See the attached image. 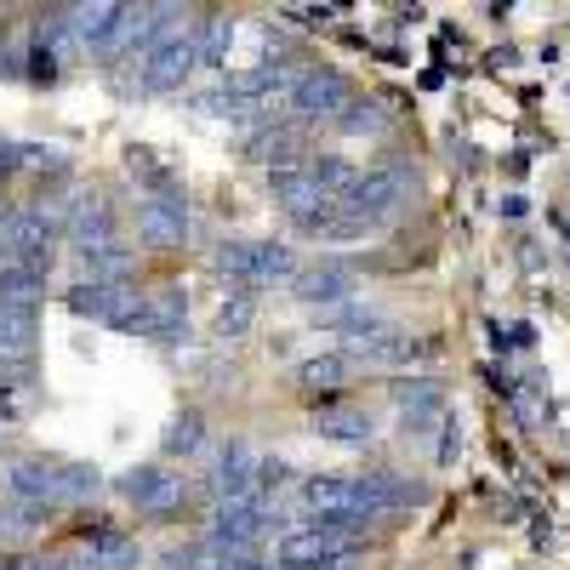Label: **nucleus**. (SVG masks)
Listing matches in <instances>:
<instances>
[{
	"mask_svg": "<svg viewBox=\"0 0 570 570\" xmlns=\"http://www.w3.org/2000/svg\"><path fill=\"white\" fill-rule=\"evenodd\" d=\"M411 188H416V171H411L405 160H389V166L365 171L348 195H343V217L371 228V223H383L400 200H411Z\"/></svg>",
	"mask_w": 570,
	"mask_h": 570,
	"instance_id": "nucleus-1",
	"label": "nucleus"
},
{
	"mask_svg": "<svg viewBox=\"0 0 570 570\" xmlns=\"http://www.w3.org/2000/svg\"><path fill=\"white\" fill-rule=\"evenodd\" d=\"M354 553L360 548H354L348 525H308V531H292L274 548V564H285V570H343Z\"/></svg>",
	"mask_w": 570,
	"mask_h": 570,
	"instance_id": "nucleus-2",
	"label": "nucleus"
},
{
	"mask_svg": "<svg viewBox=\"0 0 570 570\" xmlns=\"http://www.w3.org/2000/svg\"><path fill=\"white\" fill-rule=\"evenodd\" d=\"M195 69H200V35L195 29H171L149 52V63L137 69V80H142V91H177Z\"/></svg>",
	"mask_w": 570,
	"mask_h": 570,
	"instance_id": "nucleus-3",
	"label": "nucleus"
},
{
	"mask_svg": "<svg viewBox=\"0 0 570 570\" xmlns=\"http://www.w3.org/2000/svg\"><path fill=\"white\" fill-rule=\"evenodd\" d=\"M115 485H120L126 502H137L142 513H155V519L183 513V502H188V473H171V468H131V473H120Z\"/></svg>",
	"mask_w": 570,
	"mask_h": 570,
	"instance_id": "nucleus-4",
	"label": "nucleus"
},
{
	"mask_svg": "<svg viewBox=\"0 0 570 570\" xmlns=\"http://www.w3.org/2000/svg\"><path fill=\"white\" fill-rule=\"evenodd\" d=\"M268 531V497H240V502H217L212 508V531L206 542L223 553H246Z\"/></svg>",
	"mask_w": 570,
	"mask_h": 570,
	"instance_id": "nucleus-5",
	"label": "nucleus"
},
{
	"mask_svg": "<svg viewBox=\"0 0 570 570\" xmlns=\"http://www.w3.org/2000/svg\"><path fill=\"white\" fill-rule=\"evenodd\" d=\"M137 234H142V246H155V252H177L188 240V200L177 188H155V195L137 206Z\"/></svg>",
	"mask_w": 570,
	"mask_h": 570,
	"instance_id": "nucleus-6",
	"label": "nucleus"
},
{
	"mask_svg": "<svg viewBox=\"0 0 570 570\" xmlns=\"http://www.w3.org/2000/svg\"><path fill=\"white\" fill-rule=\"evenodd\" d=\"M348 104H354V86L337 69H308L297 80V91H292V115L297 120H337Z\"/></svg>",
	"mask_w": 570,
	"mask_h": 570,
	"instance_id": "nucleus-7",
	"label": "nucleus"
},
{
	"mask_svg": "<svg viewBox=\"0 0 570 570\" xmlns=\"http://www.w3.org/2000/svg\"><path fill=\"white\" fill-rule=\"evenodd\" d=\"M63 234H69V246H75L80 257L120 246V240H115V206H109L104 195H75V200H69V223H63Z\"/></svg>",
	"mask_w": 570,
	"mask_h": 570,
	"instance_id": "nucleus-8",
	"label": "nucleus"
},
{
	"mask_svg": "<svg viewBox=\"0 0 570 570\" xmlns=\"http://www.w3.org/2000/svg\"><path fill=\"white\" fill-rule=\"evenodd\" d=\"M0 485H7L12 502H40V508H52L58 502V462H46V456H18L0 468Z\"/></svg>",
	"mask_w": 570,
	"mask_h": 570,
	"instance_id": "nucleus-9",
	"label": "nucleus"
},
{
	"mask_svg": "<svg viewBox=\"0 0 570 570\" xmlns=\"http://www.w3.org/2000/svg\"><path fill=\"white\" fill-rule=\"evenodd\" d=\"M183 320H188V297H183V285H155V292H142L137 337L171 343V337H183Z\"/></svg>",
	"mask_w": 570,
	"mask_h": 570,
	"instance_id": "nucleus-10",
	"label": "nucleus"
},
{
	"mask_svg": "<svg viewBox=\"0 0 570 570\" xmlns=\"http://www.w3.org/2000/svg\"><path fill=\"white\" fill-rule=\"evenodd\" d=\"M314 434L320 440H337V445H371L376 440V422L354 405H320L314 411Z\"/></svg>",
	"mask_w": 570,
	"mask_h": 570,
	"instance_id": "nucleus-11",
	"label": "nucleus"
},
{
	"mask_svg": "<svg viewBox=\"0 0 570 570\" xmlns=\"http://www.w3.org/2000/svg\"><path fill=\"white\" fill-rule=\"evenodd\" d=\"M394 405L411 416L416 434H428V422L445 416V394H440V383H428V376H405V383H394Z\"/></svg>",
	"mask_w": 570,
	"mask_h": 570,
	"instance_id": "nucleus-12",
	"label": "nucleus"
},
{
	"mask_svg": "<svg viewBox=\"0 0 570 570\" xmlns=\"http://www.w3.org/2000/svg\"><path fill=\"white\" fill-rule=\"evenodd\" d=\"M292 285H297L303 303H348V297H354V274H348L343 263H314V268H303Z\"/></svg>",
	"mask_w": 570,
	"mask_h": 570,
	"instance_id": "nucleus-13",
	"label": "nucleus"
},
{
	"mask_svg": "<svg viewBox=\"0 0 570 570\" xmlns=\"http://www.w3.org/2000/svg\"><path fill=\"white\" fill-rule=\"evenodd\" d=\"M120 18H126L120 0H91V7H69V35L104 52V40L120 29Z\"/></svg>",
	"mask_w": 570,
	"mask_h": 570,
	"instance_id": "nucleus-14",
	"label": "nucleus"
},
{
	"mask_svg": "<svg viewBox=\"0 0 570 570\" xmlns=\"http://www.w3.org/2000/svg\"><path fill=\"white\" fill-rule=\"evenodd\" d=\"M246 160H257V166H268V171H285V166H303L297 160V131L292 126H263V131H252V142H246Z\"/></svg>",
	"mask_w": 570,
	"mask_h": 570,
	"instance_id": "nucleus-15",
	"label": "nucleus"
},
{
	"mask_svg": "<svg viewBox=\"0 0 570 570\" xmlns=\"http://www.w3.org/2000/svg\"><path fill=\"white\" fill-rule=\"evenodd\" d=\"M142 553H137V542L131 537H120V531H104V537H91V548H86V570H131Z\"/></svg>",
	"mask_w": 570,
	"mask_h": 570,
	"instance_id": "nucleus-16",
	"label": "nucleus"
},
{
	"mask_svg": "<svg viewBox=\"0 0 570 570\" xmlns=\"http://www.w3.org/2000/svg\"><path fill=\"white\" fill-rule=\"evenodd\" d=\"M40 292H46V274H35V268H0V308H35L40 303Z\"/></svg>",
	"mask_w": 570,
	"mask_h": 570,
	"instance_id": "nucleus-17",
	"label": "nucleus"
},
{
	"mask_svg": "<svg viewBox=\"0 0 570 570\" xmlns=\"http://www.w3.org/2000/svg\"><path fill=\"white\" fill-rule=\"evenodd\" d=\"M360 354H365V360H376V365H405V360H422V354H428V343L405 337V331H383V337L360 343Z\"/></svg>",
	"mask_w": 570,
	"mask_h": 570,
	"instance_id": "nucleus-18",
	"label": "nucleus"
},
{
	"mask_svg": "<svg viewBox=\"0 0 570 570\" xmlns=\"http://www.w3.org/2000/svg\"><path fill=\"white\" fill-rule=\"evenodd\" d=\"M343 376H348V360H343V354H314V360L297 365V383H303L308 394H320V389L331 394V389L343 383Z\"/></svg>",
	"mask_w": 570,
	"mask_h": 570,
	"instance_id": "nucleus-19",
	"label": "nucleus"
},
{
	"mask_svg": "<svg viewBox=\"0 0 570 570\" xmlns=\"http://www.w3.org/2000/svg\"><path fill=\"white\" fill-rule=\"evenodd\" d=\"M104 491V473L86 462H58V502H86Z\"/></svg>",
	"mask_w": 570,
	"mask_h": 570,
	"instance_id": "nucleus-20",
	"label": "nucleus"
},
{
	"mask_svg": "<svg viewBox=\"0 0 570 570\" xmlns=\"http://www.w3.org/2000/svg\"><path fill=\"white\" fill-rule=\"evenodd\" d=\"M46 525V508L40 502H0V537H12V542H23V537H35Z\"/></svg>",
	"mask_w": 570,
	"mask_h": 570,
	"instance_id": "nucleus-21",
	"label": "nucleus"
},
{
	"mask_svg": "<svg viewBox=\"0 0 570 570\" xmlns=\"http://www.w3.org/2000/svg\"><path fill=\"white\" fill-rule=\"evenodd\" d=\"M257 320V292H228V303L217 308V337H246Z\"/></svg>",
	"mask_w": 570,
	"mask_h": 570,
	"instance_id": "nucleus-22",
	"label": "nucleus"
},
{
	"mask_svg": "<svg viewBox=\"0 0 570 570\" xmlns=\"http://www.w3.org/2000/svg\"><path fill=\"white\" fill-rule=\"evenodd\" d=\"M228 40H234V18H228V12H212V18L200 23V63H206V69L228 63Z\"/></svg>",
	"mask_w": 570,
	"mask_h": 570,
	"instance_id": "nucleus-23",
	"label": "nucleus"
},
{
	"mask_svg": "<svg viewBox=\"0 0 570 570\" xmlns=\"http://www.w3.org/2000/svg\"><path fill=\"white\" fill-rule=\"evenodd\" d=\"M234 553H223V548H212V542H195V548H171L166 559H160V570H223Z\"/></svg>",
	"mask_w": 570,
	"mask_h": 570,
	"instance_id": "nucleus-24",
	"label": "nucleus"
},
{
	"mask_svg": "<svg viewBox=\"0 0 570 570\" xmlns=\"http://www.w3.org/2000/svg\"><path fill=\"white\" fill-rule=\"evenodd\" d=\"M200 440H206V422H200L195 411H183V416L171 422V434L160 440V451H166V456H188V451H200Z\"/></svg>",
	"mask_w": 570,
	"mask_h": 570,
	"instance_id": "nucleus-25",
	"label": "nucleus"
},
{
	"mask_svg": "<svg viewBox=\"0 0 570 570\" xmlns=\"http://www.w3.org/2000/svg\"><path fill=\"white\" fill-rule=\"evenodd\" d=\"M508 405H513V416L525 422V428H548V400H542V389H531V383H525V389H513Z\"/></svg>",
	"mask_w": 570,
	"mask_h": 570,
	"instance_id": "nucleus-26",
	"label": "nucleus"
},
{
	"mask_svg": "<svg viewBox=\"0 0 570 570\" xmlns=\"http://www.w3.org/2000/svg\"><path fill=\"white\" fill-rule=\"evenodd\" d=\"M63 155L58 149H40V142H29V149H23V171H46V177H63Z\"/></svg>",
	"mask_w": 570,
	"mask_h": 570,
	"instance_id": "nucleus-27",
	"label": "nucleus"
},
{
	"mask_svg": "<svg viewBox=\"0 0 570 570\" xmlns=\"http://www.w3.org/2000/svg\"><path fill=\"white\" fill-rule=\"evenodd\" d=\"M337 126H343V131H354V137H365V131H376V126H383V115H376L371 104H348V109L337 115Z\"/></svg>",
	"mask_w": 570,
	"mask_h": 570,
	"instance_id": "nucleus-28",
	"label": "nucleus"
},
{
	"mask_svg": "<svg viewBox=\"0 0 570 570\" xmlns=\"http://www.w3.org/2000/svg\"><path fill=\"white\" fill-rule=\"evenodd\" d=\"M29 80H58V52L46 46V35L29 46Z\"/></svg>",
	"mask_w": 570,
	"mask_h": 570,
	"instance_id": "nucleus-29",
	"label": "nucleus"
},
{
	"mask_svg": "<svg viewBox=\"0 0 570 570\" xmlns=\"http://www.w3.org/2000/svg\"><path fill=\"white\" fill-rule=\"evenodd\" d=\"M12 171H23V149H18V142H7V137H0V177H12Z\"/></svg>",
	"mask_w": 570,
	"mask_h": 570,
	"instance_id": "nucleus-30",
	"label": "nucleus"
},
{
	"mask_svg": "<svg viewBox=\"0 0 570 570\" xmlns=\"http://www.w3.org/2000/svg\"><path fill=\"white\" fill-rule=\"evenodd\" d=\"M223 570H279V564H274V559H257V553H234Z\"/></svg>",
	"mask_w": 570,
	"mask_h": 570,
	"instance_id": "nucleus-31",
	"label": "nucleus"
},
{
	"mask_svg": "<svg viewBox=\"0 0 570 570\" xmlns=\"http://www.w3.org/2000/svg\"><path fill=\"white\" fill-rule=\"evenodd\" d=\"M23 564H29V559H7V564H0V570H23Z\"/></svg>",
	"mask_w": 570,
	"mask_h": 570,
	"instance_id": "nucleus-32",
	"label": "nucleus"
}]
</instances>
